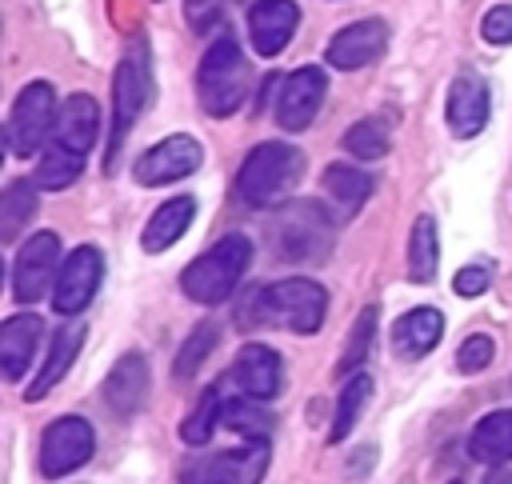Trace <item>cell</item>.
Returning <instances> with one entry per match:
<instances>
[{
	"label": "cell",
	"instance_id": "39",
	"mask_svg": "<svg viewBox=\"0 0 512 484\" xmlns=\"http://www.w3.org/2000/svg\"><path fill=\"white\" fill-rule=\"evenodd\" d=\"M484 484H512V476H508V472H492Z\"/></svg>",
	"mask_w": 512,
	"mask_h": 484
},
{
	"label": "cell",
	"instance_id": "9",
	"mask_svg": "<svg viewBox=\"0 0 512 484\" xmlns=\"http://www.w3.org/2000/svg\"><path fill=\"white\" fill-rule=\"evenodd\" d=\"M96 448V432L84 416H56L40 436V472L48 480H60L76 472Z\"/></svg>",
	"mask_w": 512,
	"mask_h": 484
},
{
	"label": "cell",
	"instance_id": "38",
	"mask_svg": "<svg viewBox=\"0 0 512 484\" xmlns=\"http://www.w3.org/2000/svg\"><path fill=\"white\" fill-rule=\"evenodd\" d=\"M220 8H224V0H184V12H188V24H192L196 32H204V28H212V24L220 20Z\"/></svg>",
	"mask_w": 512,
	"mask_h": 484
},
{
	"label": "cell",
	"instance_id": "33",
	"mask_svg": "<svg viewBox=\"0 0 512 484\" xmlns=\"http://www.w3.org/2000/svg\"><path fill=\"white\" fill-rule=\"evenodd\" d=\"M372 336H376V308H364L360 320H356V328H352V336H348V344H344V352H340V360H336V372L340 376H352L364 364V356L372 348Z\"/></svg>",
	"mask_w": 512,
	"mask_h": 484
},
{
	"label": "cell",
	"instance_id": "30",
	"mask_svg": "<svg viewBox=\"0 0 512 484\" xmlns=\"http://www.w3.org/2000/svg\"><path fill=\"white\" fill-rule=\"evenodd\" d=\"M368 396H372V380H368L364 372H356V376L344 384L340 400H336V416H332V432H328V440H344V436L356 428V420H360Z\"/></svg>",
	"mask_w": 512,
	"mask_h": 484
},
{
	"label": "cell",
	"instance_id": "21",
	"mask_svg": "<svg viewBox=\"0 0 512 484\" xmlns=\"http://www.w3.org/2000/svg\"><path fill=\"white\" fill-rule=\"evenodd\" d=\"M444 332V316L436 308H412L392 324V348L404 360H420L440 344Z\"/></svg>",
	"mask_w": 512,
	"mask_h": 484
},
{
	"label": "cell",
	"instance_id": "24",
	"mask_svg": "<svg viewBox=\"0 0 512 484\" xmlns=\"http://www.w3.org/2000/svg\"><path fill=\"white\" fill-rule=\"evenodd\" d=\"M468 452H472V460L492 464V468L504 464V460H512V408L488 412V416L472 428Z\"/></svg>",
	"mask_w": 512,
	"mask_h": 484
},
{
	"label": "cell",
	"instance_id": "20",
	"mask_svg": "<svg viewBox=\"0 0 512 484\" xmlns=\"http://www.w3.org/2000/svg\"><path fill=\"white\" fill-rule=\"evenodd\" d=\"M40 316L36 312H20V316H8L0 324V368H4V380H20L36 356V344H40Z\"/></svg>",
	"mask_w": 512,
	"mask_h": 484
},
{
	"label": "cell",
	"instance_id": "35",
	"mask_svg": "<svg viewBox=\"0 0 512 484\" xmlns=\"http://www.w3.org/2000/svg\"><path fill=\"white\" fill-rule=\"evenodd\" d=\"M492 352H496L492 336L476 332V336H468V340L456 348V368H460L464 376H472V372H484V368L492 364Z\"/></svg>",
	"mask_w": 512,
	"mask_h": 484
},
{
	"label": "cell",
	"instance_id": "10",
	"mask_svg": "<svg viewBox=\"0 0 512 484\" xmlns=\"http://www.w3.org/2000/svg\"><path fill=\"white\" fill-rule=\"evenodd\" d=\"M104 280V256L92 248V244H80L64 256L60 272H56V284H52V308L60 316H76L88 308V300L96 296Z\"/></svg>",
	"mask_w": 512,
	"mask_h": 484
},
{
	"label": "cell",
	"instance_id": "22",
	"mask_svg": "<svg viewBox=\"0 0 512 484\" xmlns=\"http://www.w3.org/2000/svg\"><path fill=\"white\" fill-rule=\"evenodd\" d=\"M84 324L76 320V324H64L60 332H56V340H52V348H48V360L40 364V372L32 376V384H28V392H24V400H44L60 380H64V372L72 368V360H76V352H80V344H84Z\"/></svg>",
	"mask_w": 512,
	"mask_h": 484
},
{
	"label": "cell",
	"instance_id": "27",
	"mask_svg": "<svg viewBox=\"0 0 512 484\" xmlns=\"http://www.w3.org/2000/svg\"><path fill=\"white\" fill-rule=\"evenodd\" d=\"M324 192L344 208V212H356L368 196H372V176L352 168V164H328L324 168Z\"/></svg>",
	"mask_w": 512,
	"mask_h": 484
},
{
	"label": "cell",
	"instance_id": "37",
	"mask_svg": "<svg viewBox=\"0 0 512 484\" xmlns=\"http://www.w3.org/2000/svg\"><path fill=\"white\" fill-rule=\"evenodd\" d=\"M488 284H492V264H464L452 280V288L460 296H480V292H488Z\"/></svg>",
	"mask_w": 512,
	"mask_h": 484
},
{
	"label": "cell",
	"instance_id": "5",
	"mask_svg": "<svg viewBox=\"0 0 512 484\" xmlns=\"http://www.w3.org/2000/svg\"><path fill=\"white\" fill-rule=\"evenodd\" d=\"M268 240H272L276 256H284V260H320L332 244V220L320 204L296 200L272 216Z\"/></svg>",
	"mask_w": 512,
	"mask_h": 484
},
{
	"label": "cell",
	"instance_id": "7",
	"mask_svg": "<svg viewBox=\"0 0 512 484\" xmlns=\"http://www.w3.org/2000/svg\"><path fill=\"white\" fill-rule=\"evenodd\" d=\"M56 116H60V104H56V92L52 84L44 80H32L16 104H12V116H8V148L16 156H32L44 148V140L56 132Z\"/></svg>",
	"mask_w": 512,
	"mask_h": 484
},
{
	"label": "cell",
	"instance_id": "16",
	"mask_svg": "<svg viewBox=\"0 0 512 484\" xmlns=\"http://www.w3.org/2000/svg\"><path fill=\"white\" fill-rule=\"evenodd\" d=\"M488 104H492L488 84H484L476 72H460V76L452 80L448 104H444V116H448L452 136H460V140L476 136V132L488 124Z\"/></svg>",
	"mask_w": 512,
	"mask_h": 484
},
{
	"label": "cell",
	"instance_id": "19",
	"mask_svg": "<svg viewBox=\"0 0 512 484\" xmlns=\"http://www.w3.org/2000/svg\"><path fill=\"white\" fill-rule=\"evenodd\" d=\"M96 136H100V108H96V100H92V96H84V92L68 96V100L60 104V116H56V132H52V140H56L60 148L76 152V156H88V152H92V144H96Z\"/></svg>",
	"mask_w": 512,
	"mask_h": 484
},
{
	"label": "cell",
	"instance_id": "28",
	"mask_svg": "<svg viewBox=\"0 0 512 484\" xmlns=\"http://www.w3.org/2000/svg\"><path fill=\"white\" fill-rule=\"evenodd\" d=\"M220 392H224L220 380L200 392L196 412H192V416L184 420V428H180V440H184V444H208V436H212V428L224 420V404H228V396H220Z\"/></svg>",
	"mask_w": 512,
	"mask_h": 484
},
{
	"label": "cell",
	"instance_id": "1",
	"mask_svg": "<svg viewBox=\"0 0 512 484\" xmlns=\"http://www.w3.org/2000/svg\"><path fill=\"white\" fill-rule=\"evenodd\" d=\"M324 312H328L324 288L308 276H288V280H272L264 288H252L244 308H240V324L288 328L296 336H308L324 324Z\"/></svg>",
	"mask_w": 512,
	"mask_h": 484
},
{
	"label": "cell",
	"instance_id": "23",
	"mask_svg": "<svg viewBox=\"0 0 512 484\" xmlns=\"http://www.w3.org/2000/svg\"><path fill=\"white\" fill-rule=\"evenodd\" d=\"M192 216H196V200H192V196H172V200H164V204L148 216V224H144V232H140L144 252H164V248H172V244L188 232Z\"/></svg>",
	"mask_w": 512,
	"mask_h": 484
},
{
	"label": "cell",
	"instance_id": "17",
	"mask_svg": "<svg viewBox=\"0 0 512 484\" xmlns=\"http://www.w3.org/2000/svg\"><path fill=\"white\" fill-rule=\"evenodd\" d=\"M144 396H148V364L140 352H128L112 364L104 388H100V400L112 416H136L144 408Z\"/></svg>",
	"mask_w": 512,
	"mask_h": 484
},
{
	"label": "cell",
	"instance_id": "4",
	"mask_svg": "<svg viewBox=\"0 0 512 484\" xmlns=\"http://www.w3.org/2000/svg\"><path fill=\"white\" fill-rule=\"evenodd\" d=\"M248 260H252V240L240 236V232H232V236L216 240L204 256H196L180 272V288L196 304H224L232 296V288L240 284Z\"/></svg>",
	"mask_w": 512,
	"mask_h": 484
},
{
	"label": "cell",
	"instance_id": "31",
	"mask_svg": "<svg viewBox=\"0 0 512 484\" xmlns=\"http://www.w3.org/2000/svg\"><path fill=\"white\" fill-rule=\"evenodd\" d=\"M80 168H84V156H76V152H68V148H60V144H52V148L40 156V168H36V188L60 192V188L76 184Z\"/></svg>",
	"mask_w": 512,
	"mask_h": 484
},
{
	"label": "cell",
	"instance_id": "34",
	"mask_svg": "<svg viewBox=\"0 0 512 484\" xmlns=\"http://www.w3.org/2000/svg\"><path fill=\"white\" fill-rule=\"evenodd\" d=\"M344 148L360 160H380L388 152V128L380 120H356L348 132H344Z\"/></svg>",
	"mask_w": 512,
	"mask_h": 484
},
{
	"label": "cell",
	"instance_id": "13",
	"mask_svg": "<svg viewBox=\"0 0 512 484\" xmlns=\"http://www.w3.org/2000/svg\"><path fill=\"white\" fill-rule=\"evenodd\" d=\"M324 92H328V80H324L320 68L288 72L276 88V124L284 132H304L316 120V112L324 104Z\"/></svg>",
	"mask_w": 512,
	"mask_h": 484
},
{
	"label": "cell",
	"instance_id": "15",
	"mask_svg": "<svg viewBox=\"0 0 512 484\" xmlns=\"http://www.w3.org/2000/svg\"><path fill=\"white\" fill-rule=\"evenodd\" d=\"M384 44H388V24H384V20H356V24L340 28V32L328 40V52H324V56H328L332 68L352 72V68L372 64V60L384 52Z\"/></svg>",
	"mask_w": 512,
	"mask_h": 484
},
{
	"label": "cell",
	"instance_id": "32",
	"mask_svg": "<svg viewBox=\"0 0 512 484\" xmlns=\"http://www.w3.org/2000/svg\"><path fill=\"white\" fill-rule=\"evenodd\" d=\"M216 340H220V328L212 324V320H204V324H196V332L180 344V352H176V380H188L200 364H204V356L216 348Z\"/></svg>",
	"mask_w": 512,
	"mask_h": 484
},
{
	"label": "cell",
	"instance_id": "40",
	"mask_svg": "<svg viewBox=\"0 0 512 484\" xmlns=\"http://www.w3.org/2000/svg\"><path fill=\"white\" fill-rule=\"evenodd\" d=\"M452 484H456V480H452Z\"/></svg>",
	"mask_w": 512,
	"mask_h": 484
},
{
	"label": "cell",
	"instance_id": "12",
	"mask_svg": "<svg viewBox=\"0 0 512 484\" xmlns=\"http://www.w3.org/2000/svg\"><path fill=\"white\" fill-rule=\"evenodd\" d=\"M60 272V236L56 232H36L24 240L12 264V296L20 304H32L48 292L52 276Z\"/></svg>",
	"mask_w": 512,
	"mask_h": 484
},
{
	"label": "cell",
	"instance_id": "11",
	"mask_svg": "<svg viewBox=\"0 0 512 484\" xmlns=\"http://www.w3.org/2000/svg\"><path fill=\"white\" fill-rule=\"evenodd\" d=\"M200 160H204L200 140L176 132V136L152 144L148 152H140L136 164H132V176H136L144 188H156V184H172V180L192 176V172L200 168Z\"/></svg>",
	"mask_w": 512,
	"mask_h": 484
},
{
	"label": "cell",
	"instance_id": "6",
	"mask_svg": "<svg viewBox=\"0 0 512 484\" xmlns=\"http://www.w3.org/2000/svg\"><path fill=\"white\" fill-rule=\"evenodd\" d=\"M152 96V60H148V44L144 36L132 40V48L124 52L120 68H116V80H112V148H108V164L116 156V148L124 144V136L132 132V124L140 120L144 104Z\"/></svg>",
	"mask_w": 512,
	"mask_h": 484
},
{
	"label": "cell",
	"instance_id": "14",
	"mask_svg": "<svg viewBox=\"0 0 512 484\" xmlns=\"http://www.w3.org/2000/svg\"><path fill=\"white\" fill-rule=\"evenodd\" d=\"M284 384V364L276 356V348L268 344H244L232 360L228 372V388H236L248 400H272Z\"/></svg>",
	"mask_w": 512,
	"mask_h": 484
},
{
	"label": "cell",
	"instance_id": "25",
	"mask_svg": "<svg viewBox=\"0 0 512 484\" xmlns=\"http://www.w3.org/2000/svg\"><path fill=\"white\" fill-rule=\"evenodd\" d=\"M436 264H440L436 220H432V216H416L412 236H408V276H412L416 284H432V280H436Z\"/></svg>",
	"mask_w": 512,
	"mask_h": 484
},
{
	"label": "cell",
	"instance_id": "3",
	"mask_svg": "<svg viewBox=\"0 0 512 484\" xmlns=\"http://www.w3.org/2000/svg\"><path fill=\"white\" fill-rule=\"evenodd\" d=\"M252 92V72L240 52V44L224 32L208 44L200 68H196V96L208 116H232Z\"/></svg>",
	"mask_w": 512,
	"mask_h": 484
},
{
	"label": "cell",
	"instance_id": "36",
	"mask_svg": "<svg viewBox=\"0 0 512 484\" xmlns=\"http://www.w3.org/2000/svg\"><path fill=\"white\" fill-rule=\"evenodd\" d=\"M480 36L488 44H512V4H496L480 20Z\"/></svg>",
	"mask_w": 512,
	"mask_h": 484
},
{
	"label": "cell",
	"instance_id": "8",
	"mask_svg": "<svg viewBox=\"0 0 512 484\" xmlns=\"http://www.w3.org/2000/svg\"><path fill=\"white\" fill-rule=\"evenodd\" d=\"M268 472V448L264 440H248L244 448L196 456L180 468V484H260Z\"/></svg>",
	"mask_w": 512,
	"mask_h": 484
},
{
	"label": "cell",
	"instance_id": "26",
	"mask_svg": "<svg viewBox=\"0 0 512 484\" xmlns=\"http://www.w3.org/2000/svg\"><path fill=\"white\" fill-rule=\"evenodd\" d=\"M36 216V188L28 180H12L0 196V240L12 244Z\"/></svg>",
	"mask_w": 512,
	"mask_h": 484
},
{
	"label": "cell",
	"instance_id": "2",
	"mask_svg": "<svg viewBox=\"0 0 512 484\" xmlns=\"http://www.w3.org/2000/svg\"><path fill=\"white\" fill-rule=\"evenodd\" d=\"M300 172H304L300 148L280 144V140L256 144V148L244 156L240 172H236V196H240V204H248V208H272V204H280V200L296 188Z\"/></svg>",
	"mask_w": 512,
	"mask_h": 484
},
{
	"label": "cell",
	"instance_id": "29",
	"mask_svg": "<svg viewBox=\"0 0 512 484\" xmlns=\"http://www.w3.org/2000/svg\"><path fill=\"white\" fill-rule=\"evenodd\" d=\"M220 424L240 432V436H248V440H264L272 432V416H268L264 400H248V396H228Z\"/></svg>",
	"mask_w": 512,
	"mask_h": 484
},
{
	"label": "cell",
	"instance_id": "18",
	"mask_svg": "<svg viewBox=\"0 0 512 484\" xmlns=\"http://www.w3.org/2000/svg\"><path fill=\"white\" fill-rule=\"evenodd\" d=\"M300 24V8L292 0H256L248 8V36L256 56H276Z\"/></svg>",
	"mask_w": 512,
	"mask_h": 484
}]
</instances>
